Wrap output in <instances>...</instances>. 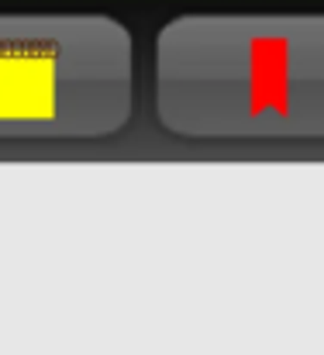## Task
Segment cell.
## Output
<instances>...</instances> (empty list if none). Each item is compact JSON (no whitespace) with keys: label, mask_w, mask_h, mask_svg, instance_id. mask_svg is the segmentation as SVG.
<instances>
[{"label":"cell","mask_w":324,"mask_h":355,"mask_svg":"<svg viewBox=\"0 0 324 355\" xmlns=\"http://www.w3.org/2000/svg\"><path fill=\"white\" fill-rule=\"evenodd\" d=\"M155 114L197 141H324V14H183L155 38Z\"/></svg>","instance_id":"6da1fadb"},{"label":"cell","mask_w":324,"mask_h":355,"mask_svg":"<svg viewBox=\"0 0 324 355\" xmlns=\"http://www.w3.org/2000/svg\"><path fill=\"white\" fill-rule=\"evenodd\" d=\"M135 111V42L110 14H0V141H94Z\"/></svg>","instance_id":"7a4b0ae2"}]
</instances>
